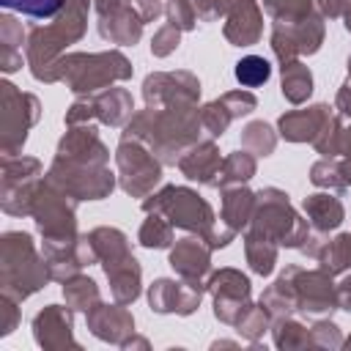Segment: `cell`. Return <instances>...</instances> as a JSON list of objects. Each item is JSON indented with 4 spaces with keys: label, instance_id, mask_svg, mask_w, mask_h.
Here are the masks:
<instances>
[{
    "label": "cell",
    "instance_id": "6da1fadb",
    "mask_svg": "<svg viewBox=\"0 0 351 351\" xmlns=\"http://www.w3.org/2000/svg\"><path fill=\"white\" fill-rule=\"evenodd\" d=\"M5 8L11 11H19V14H27V16H52L60 5V0H0Z\"/></svg>",
    "mask_w": 351,
    "mask_h": 351
},
{
    "label": "cell",
    "instance_id": "7a4b0ae2",
    "mask_svg": "<svg viewBox=\"0 0 351 351\" xmlns=\"http://www.w3.org/2000/svg\"><path fill=\"white\" fill-rule=\"evenodd\" d=\"M236 77L244 82V85H261L266 77H269V63L263 58H244L239 66H236Z\"/></svg>",
    "mask_w": 351,
    "mask_h": 351
}]
</instances>
